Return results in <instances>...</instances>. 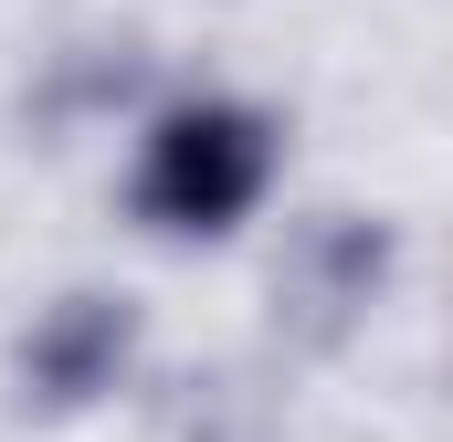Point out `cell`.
<instances>
[{
    "mask_svg": "<svg viewBox=\"0 0 453 442\" xmlns=\"http://www.w3.org/2000/svg\"><path fill=\"white\" fill-rule=\"evenodd\" d=\"M264 190H274V116L264 106H242V95H180V106L148 116L137 179H127V201H137L148 232L222 242V232H242L264 211Z\"/></svg>",
    "mask_w": 453,
    "mask_h": 442,
    "instance_id": "obj_1",
    "label": "cell"
},
{
    "mask_svg": "<svg viewBox=\"0 0 453 442\" xmlns=\"http://www.w3.org/2000/svg\"><path fill=\"white\" fill-rule=\"evenodd\" d=\"M127 347H137V316H127L116 295H64L42 327L21 337V379H32L42 400H96V390H116Z\"/></svg>",
    "mask_w": 453,
    "mask_h": 442,
    "instance_id": "obj_2",
    "label": "cell"
}]
</instances>
